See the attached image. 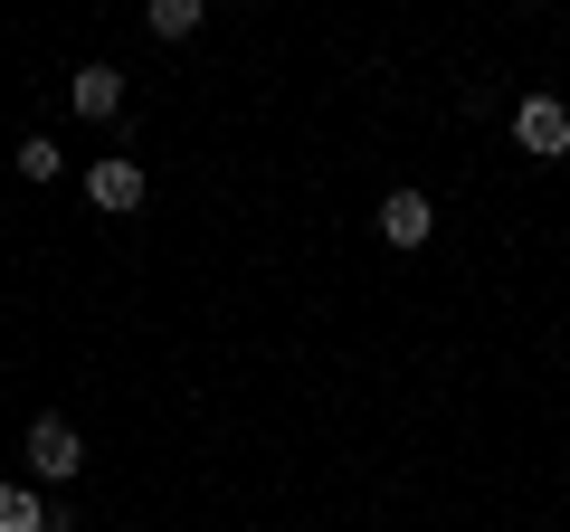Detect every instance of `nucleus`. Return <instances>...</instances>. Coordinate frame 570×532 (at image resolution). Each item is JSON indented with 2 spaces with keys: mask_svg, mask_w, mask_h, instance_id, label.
Returning a JSON list of instances; mask_svg holds the SVG:
<instances>
[{
  "mask_svg": "<svg viewBox=\"0 0 570 532\" xmlns=\"http://www.w3.org/2000/svg\"><path fill=\"white\" fill-rule=\"evenodd\" d=\"M513 144H523L532 162H561L570 152V105L561 96H523L513 105Z\"/></svg>",
  "mask_w": 570,
  "mask_h": 532,
  "instance_id": "f257e3e1",
  "label": "nucleus"
},
{
  "mask_svg": "<svg viewBox=\"0 0 570 532\" xmlns=\"http://www.w3.org/2000/svg\"><path fill=\"white\" fill-rule=\"evenodd\" d=\"M29 466H39L48 485H67V475L86 466V447H77V428H67V418H29Z\"/></svg>",
  "mask_w": 570,
  "mask_h": 532,
  "instance_id": "f03ea898",
  "label": "nucleus"
},
{
  "mask_svg": "<svg viewBox=\"0 0 570 532\" xmlns=\"http://www.w3.org/2000/svg\"><path fill=\"white\" fill-rule=\"evenodd\" d=\"M428 228H438L428 190H390V200H381V238H390V247H428Z\"/></svg>",
  "mask_w": 570,
  "mask_h": 532,
  "instance_id": "7ed1b4c3",
  "label": "nucleus"
},
{
  "mask_svg": "<svg viewBox=\"0 0 570 532\" xmlns=\"http://www.w3.org/2000/svg\"><path fill=\"white\" fill-rule=\"evenodd\" d=\"M86 190H96V209H142V162H124V152H105V162L86 171Z\"/></svg>",
  "mask_w": 570,
  "mask_h": 532,
  "instance_id": "20e7f679",
  "label": "nucleus"
},
{
  "mask_svg": "<svg viewBox=\"0 0 570 532\" xmlns=\"http://www.w3.org/2000/svg\"><path fill=\"white\" fill-rule=\"evenodd\" d=\"M67 96H77V115H124V77H115V67H77V86H67Z\"/></svg>",
  "mask_w": 570,
  "mask_h": 532,
  "instance_id": "39448f33",
  "label": "nucleus"
},
{
  "mask_svg": "<svg viewBox=\"0 0 570 532\" xmlns=\"http://www.w3.org/2000/svg\"><path fill=\"white\" fill-rule=\"evenodd\" d=\"M0 532H48V504L29 485H0Z\"/></svg>",
  "mask_w": 570,
  "mask_h": 532,
  "instance_id": "423d86ee",
  "label": "nucleus"
},
{
  "mask_svg": "<svg viewBox=\"0 0 570 532\" xmlns=\"http://www.w3.org/2000/svg\"><path fill=\"white\" fill-rule=\"evenodd\" d=\"M153 29H163V39H190V29H200V0H153Z\"/></svg>",
  "mask_w": 570,
  "mask_h": 532,
  "instance_id": "0eeeda50",
  "label": "nucleus"
},
{
  "mask_svg": "<svg viewBox=\"0 0 570 532\" xmlns=\"http://www.w3.org/2000/svg\"><path fill=\"white\" fill-rule=\"evenodd\" d=\"M20 181H58V144H48V134L20 144Z\"/></svg>",
  "mask_w": 570,
  "mask_h": 532,
  "instance_id": "6e6552de",
  "label": "nucleus"
}]
</instances>
